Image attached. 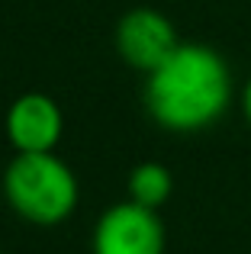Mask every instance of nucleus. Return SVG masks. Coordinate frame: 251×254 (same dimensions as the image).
<instances>
[{"mask_svg":"<svg viewBox=\"0 0 251 254\" xmlns=\"http://www.w3.org/2000/svg\"><path fill=\"white\" fill-rule=\"evenodd\" d=\"M232 74L213 45L181 42L145 77V110L168 132H203L226 116Z\"/></svg>","mask_w":251,"mask_h":254,"instance_id":"f257e3e1","label":"nucleus"},{"mask_svg":"<svg viewBox=\"0 0 251 254\" xmlns=\"http://www.w3.org/2000/svg\"><path fill=\"white\" fill-rule=\"evenodd\" d=\"M3 193L19 219L32 225H58L77 206V177L55 151H16L3 171Z\"/></svg>","mask_w":251,"mask_h":254,"instance_id":"f03ea898","label":"nucleus"},{"mask_svg":"<svg viewBox=\"0 0 251 254\" xmlns=\"http://www.w3.org/2000/svg\"><path fill=\"white\" fill-rule=\"evenodd\" d=\"M94 254H164V225L158 209L126 199L97 219Z\"/></svg>","mask_w":251,"mask_h":254,"instance_id":"7ed1b4c3","label":"nucleus"},{"mask_svg":"<svg viewBox=\"0 0 251 254\" xmlns=\"http://www.w3.org/2000/svg\"><path fill=\"white\" fill-rule=\"evenodd\" d=\"M181 45L177 29L161 10L135 6L120 19L116 26V52L129 68L135 71H155L171 52Z\"/></svg>","mask_w":251,"mask_h":254,"instance_id":"20e7f679","label":"nucleus"},{"mask_svg":"<svg viewBox=\"0 0 251 254\" xmlns=\"http://www.w3.org/2000/svg\"><path fill=\"white\" fill-rule=\"evenodd\" d=\"M64 132L62 106L49 93H23L6 110V138L16 151H55Z\"/></svg>","mask_w":251,"mask_h":254,"instance_id":"39448f33","label":"nucleus"},{"mask_svg":"<svg viewBox=\"0 0 251 254\" xmlns=\"http://www.w3.org/2000/svg\"><path fill=\"white\" fill-rule=\"evenodd\" d=\"M129 199L148 206V209H158V206L168 203L171 190H174V177L164 164L158 161H145V164H135L129 174Z\"/></svg>","mask_w":251,"mask_h":254,"instance_id":"423d86ee","label":"nucleus"},{"mask_svg":"<svg viewBox=\"0 0 251 254\" xmlns=\"http://www.w3.org/2000/svg\"><path fill=\"white\" fill-rule=\"evenodd\" d=\"M242 113H245V119L251 126V81L245 84V90H242Z\"/></svg>","mask_w":251,"mask_h":254,"instance_id":"0eeeda50","label":"nucleus"}]
</instances>
